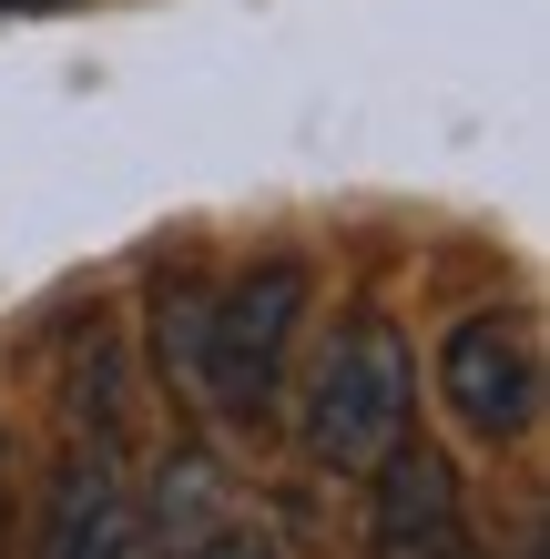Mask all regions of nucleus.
Returning a JSON list of instances; mask_svg holds the SVG:
<instances>
[{
    "instance_id": "f257e3e1",
    "label": "nucleus",
    "mask_w": 550,
    "mask_h": 559,
    "mask_svg": "<svg viewBox=\"0 0 550 559\" xmlns=\"http://www.w3.org/2000/svg\"><path fill=\"white\" fill-rule=\"evenodd\" d=\"M418 427V356L387 316H347L327 346H316V367L296 386V438L316 468L337 478H367L387 448H398Z\"/></svg>"
},
{
    "instance_id": "f03ea898",
    "label": "nucleus",
    "mask_w": 550,
    "mask_h": 559,
    "mask_svg": "<svg viewBox=\"0 0 550 559\" xmlns=\"http://www.w3.org/2000/svg\"><path fill=\"white\" fill-rule=\"evenodd\" d=\"M316 306L306 265H245L235 285L204 295V346H194V386L214 397L224 427H276L285 417V356H296V325Z\"/></svg>"
},
{
    "instance_id": "7ed1b4c3",
    "label": "nucleus",
    "mask_w": 550,
    "mask_h": 559,
    "mask_svg": "<svg viewBox=\"0 0 550 559\" xmlns=\"http://www.w3.org/2000/svg\"><path fill=\"white\" fill-rule=\"evenodd\" d=\"M438 397L479 448L530 438V417H540V336H530V316H500V306L459 316L438 336Z\"/></svg>"
},
{
    "instance_id": "20e7f679",
    "label": "nucleus",
    "mask_w": 550,
    "mask_h": 559,
    "mask_svg": "<svg viewBox=\"0 0 550 559\" xmlns=\"http://www.w3.org/2000/svg\"><path fill=\"white\" fill-rule=\"evenodd\" d=\"M367 549L377 559H469V499L438 448H387L367 468Z\"/></svg>"
},
{
    "instance_id": "39448f33",
    "label": "nucleus",
    "mask_w": 550,
    "mask_h": 559,
    "mask_svg": "<svg viewBox=\"0 0 550 559\" xmlns=\"http://www.w3.org/2000/svg\"><path fill=\"white\" fill-rule=\"evenodd\" d=\"M42 559H153L143 549V519H133V478H122V448L113 438H72L51 478V519H42Z\"/></svg>"
},
{
    "instance_id": "423d86ee",
    "label": "nucleus",
    "mask_w": 550,
    "mask_h": 559,
    "mask_svg": "<svg viewBox=\"0 0 550 559\" xmlns=\"http://www.w3.org/2000/svg\"><path fill=\"white\" fill-rule=\"evenodd\" d=\"M133 519H143V549L153 559H184L194 539H204L214 530V519H224V478H214V457H164V468H153V488H143V499H133Z\"/></svg>"
},
{
    "instance_id": "0eeeda50",
    "label": "nucleus",
    "mask_w": 550,
    "mask_h": 559,
    "mask_svg": "<svg viewBox=\"0 0 550 559\" xmlns=\"http://www.w3.org/2000/svg\"><path fill=\"white\" fill-rule=\"evenodd\" d=\"M153 346H164V367L194 377V346H204V285L194 275H174L164 295H153Z\"/></svg>"
},
{
    "instance_id": "6e6552de",
    "label": "nucleus",
    "mask_w": 550,
    "mask_h": 559,
    "mask_svg": "<svg viewBox=\"0 0 550 559\" xmlns=\"http://www.w3.org/2000/svg\"><path fill=\"white\" fill-rule=\"evenodd\" d=\"M184 559H285V549H276V539H255V530H204Z\"/></svg>"
},
{
    "instance_id": "1a4fd4ad",
    "label": "nucleus",
    "mask_w": 550,
    "mask_h": 559,
    "mask_svg": "<svg viewBox=\"0 0 550 559\" xmlns=\"http://www.w3.org/2000/svg\"><path fill=\"white\" fill-rule=\"evenodd\" d=\"M0 559H11V438H0Z\"/></svg>"
},
{
    "instance_id": "9d476101",
    "label": "nucleus",
    "mask_w": 550,
    "mask_h": 559,
    "mask_svg": "<svg viewBox=\"0 0 550 559\" xmlns=\"http://www.w3.org/2000/svg\"><path fill=\"white\" fill-rule=\"evenodd\" d=\"M0 11H61V0H0Z\"/></svg>"
}]
</instances>
